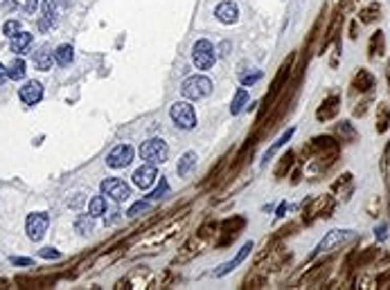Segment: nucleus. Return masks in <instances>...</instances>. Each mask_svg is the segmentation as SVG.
I'll return each instance as SVG.
<instances>
[{
  "label": "nucleus",
  "instance_id": "obj_1",
  "mask_svg": "<svg viewBox=\"0 0 390 290\" xmlns=\"http://www.w3.org/2000/svg\"><path fill=\"white\" fill-rule=\"evenodd\" d=\"M180 93H183L185 99H192V101H199L203 97H208L212 93V81L203 75H194V77H188L180 86Z\"/></svg>",
  "mask_w": 390,
  "mask_h": 290
},
{
  "label": "nucleus",
  "instance_id": "obj_2",
  "mask_svg": "<svg viewBox=\"0 0 390 290\" xmlns=\"http://www.w3.org/2000/svg\"><path fill=\"white\" fill-rule=\"evenodd\" d=\"M140 155H142V160L147 164H162L167 160V155H169V146L165 144V140H160V138H151V140H147L142 142V146H140Z\"/></svg>",
  "mask_w": 390,
  "mask_h": 290
},
{
  "label": "nucleus",
  "instance_id": "obj_3",
  "mask_svg": "<svg viewBox=\"0 0 390 290\" xmlns=\"http://www.w3.org/2000/svg\"><path fill=\"white\" fill-rule=\"evenodd\" d=\"M169 115H172L176 126L185 128V130L196 126V110L190 101H176V104L172 106V110H169Z\"/></svg>",
  "mask_w": 390,
  "mask_h": 290
},
{
  "label": "nucleus",
  "instance_id": "obj_4",
  "mask_svg": "<svg viewBox=\"0 0 390 290\" xmlns=\"http://www.w3.org/2000/svg\"><path fill=\"white\" fill-rule=\"evenodd\" d=\"M192 61H194V65L199 68V70H210V68L214 65V61H217V54H214V48L210 41H196L194 48H192Z\"/></svg>",
  "mask_w": 390,
  "mask_h": 290
},
{
  "label": "nucleus",
  "instance_id": "obj_5",
  "mask_svg": "<svg viewBox=\"0 0 390 290\" xmlns=\"http://www.w3.org/2000/svg\"><path fill=\"white\" fill-rule=\"evenodd\" d=\"M48 225H50L48 214H43V212L30 214V216H27V223H25L27 238H30V241H41L43 234L48 232Z\"/></svg>",
  "mask_w": 390,
  "mask_h": 290
},
{
  "label": "nucleus",
  "instance_id": "obj_6",
  "mask_svg": "<svg viewBox=\"0 0 390 290\" xmlns=\"http://www.w3.org/2000/svg\"><path fill=\"white\" fill-rule=\"evenodd\" d=\"M101 193L113 198L115 203H122L131 196V189H129V185L120 178H106V180H101Z\"/></svg>",
  "mask_w": 390,
  "mask_h": 290
},
{
  "label": "nucleus",
  "instance_id": "obj_7",
  "mask_svg": "<svg viewBox=\"0 0 390 290\" xmlns=\"http://www.w3.org/2000/svg\"><path fill=\"white\" fill-rule=\"evenodd\" d=\"M133 160V146L131 144H117L109 155H106V164L111 169H124Z\"/></svg>",
  "mask_w": 390,
  "mask_h": 290
},
{
  "label": "nucleus",
  "instance_id": "obj_8",
  "mask_svg": "<svg viewBox=\"0 0 390 290\" xmlns=\"http://www.w3.org/2000/svg\"><path fill=\"white\" fill-rule=\"evenodd\" d=\"M350 238H352V232H350V230H332L330 234H327L323 241H320L318 250H320V252H330V250H334L336 246H341V243L350 241Z\"/></svg>",
  "mask_w": 390,
  "mask_h": 290
},
{
  "label": "nucleus",
  "instance_id": "obj_9",
  "mask_svg": "<svg viewBox=\"0 0 390 290\" xmlns=\"http://www.w3.org/2000/svg\"><path fill=\"white\" fill-rule=\"evenodd\" d=\"M156 178H158V173H156L154 164H142V167L133 173V185L140 187V189H149V187L156 183Z\"/></svg>",
  "mask_w": 390,
  "mask_h": 290
},
{
  "label": "nucleus",
  "instance_id": "obj_10",
  "mask_svg": "<svg viewBox=\"0 0 390 290\" xmlns=\"http://www.w3.org/2000/svg\"><path fill=\"white\" fill-rule=\"evenodd\" d=\"M20 101L23 104H27V106H34V104H38L41 101V97H43V86L38 81H27L25 86L20 88Z\"/></svg>",
  "mask_w": 390,
  "mask_h": 290
},
{
  "label": "nucleus",
  "instance_id": "obj_11",
  "mask_svg": "<svg viewBox=\"0 0 390 290\" xmlns=\"http://www.w3.org/2000/svg\"><path fill=\"white\" fill-rule=\"evenodd\" d=\"M214 16H217V18L221 20L223 25H233V23H237V18H239V9H237L235 3L225 0V3L217 5V9H214Z\"/></svg>",
  "mask_w": 390,
  "mask_h": 290
},
{
  "label": "nucleus",
  "instance_id": "obj_12",
  "mask_svg": "<svg viewBox=\"0 0 390 290\" xmlns=\"http://www.w3.org/2000/svg\"><path fill=\"white\" fill-rule=\"evenodd\" d=\"M251 250H253V243H251V241H248V243H244V246H241V250H239V252H237V257H235L233 261H230V263L221 265V270H217V272H214V275H217V277H223V275H228L230 270H235L237 265H239L241 261H244V259L248 257V254H251Z\"/></svg>",
  "mask_w": 390,
  "mask_h": 290
},
{
  "label": "nucleus",
  "instance_id": "obj_13",
  "mask_svg": "<svg viewBox=\"0 0 390 290\" xmlns=\"http://www.w3.org/2000/svg\"><path fill=\"white\" fill-rule=\"evenodd\" d=\"M32 41H34V36L30 32H18L16 36H11V52L23 54L32 45Z\"/></svg>",
  "mask_w": 390,
  "mask_h": 290
},
{
  "label": "nucleus",
  "instance_id": "obj_14",
  "mask_svg": "<svg viewBox=\"0 0 390 290\" xmlns=\"http://www.w3.org/2000/svg\"><path fill=\"white\" fill-rule=\"evenodd\" d=\"M52 56L59 65H70L72 59H75V48H72V45H59L52 52Z\"/></svg>",
  "mask_w": 390,
  "mask_h": 290
},
{
  "label": "nucleus",
  "instance_id": "obj_15",
  "mask_svg": "<svg viewBox=\"0 0 390 290\" xmlns=\"http://www.w3.org/2000/svg\"><path fill=\"white\" fill-rule=\"evenodd\" d=\"M194 164H196V153L188 151V153H185V155L178 160V167H176L178 175H188V173H190V169L194 167Z\"/></svg>",
  "mask_w": 390,
  "mask_h": 290
},
{
  "label": "nucleus",
  "instance_id": "obj_16",
  "mask_svg": "<svg viewBox=\"0 0 390 290\" xmlns=\"http://www.w3.org/2000/svg\"><path fill=\"white\" fill-rule=\"evenodd\" d=\"M7 75H9V79H14V81H20V79L25 77V61L14 59L9 63V68H7Z\"/></svg>",
  "mask_w": 390,
  "mask_h": 290
},
{
  "label": "nucleus",
  "instance_id": "obj_17",
  "mask_svg": "<svg viewBox=\"0 0 390 290\" xmlns=\"http://www.w3.org/2000/svg\"><path fill=\"white\" fill-rule=\"evenodd\" d=\"M248 101V93H246V88H239L235 93V99H233V104H230V113L233 115H239L241 110H244V104Z\"/></svg>",
  "mask_w": 390,
  "mask_h": 290
},
{
  "label": "nucleus",
  "instance_id": "obj_18",
  "mask_svg": "<svg viewBox=\"0 0 390 290\" xmlns=\"http://www.w3.org/2000/svg\"><path fill=\"white\" fill-rule=\"evenodd\" d=\"M34 65H36L38 70H48V68L52 65V54L48 52V48H41L34 54Z\"/></svg>",
  "mask_w": 390,
  "mask_h": 290
},
{
  "label": "nucleus",
  "instance_id": "obj_19",
  "mask_svg": "<svg viewBox=\"0 0 390 290\" xmlns=\"http://www.w3.org/2000/svg\"><path fill=\"white\" fill-rule=\"evenodd\" d=\"M88 214L93 216V218H99L101 214H106V200L101 196H95L93 200L88 203Z\"/></svg>",
  "mask_w": 390,
  "mask_h": 290
},
{
  "label": "nucleus",
  "instance_id": "obj_20",
  "mask_svg": "<svg viewBox=\"0 0 390 290\" xmlns=\"http://www.w3.org/2000/svg\"><path fill=\"white\" fill-rule=\"evenodd\" d=\"M293 133H296V130H293V128H289V130H286V133H282L280 138H278V142H275V144L271 146V149H269L266 153H264V160H269V158H273V155H275V151H278V149H282V146H284L286 142H289V140L293 138Z\"/></svg>",
  "mask_w": 390,
  "mask_h": 290
},
{
  "label": "nucleus",
  "instance_id": "obj_21",
  "mask_svg": "<svg viewBox=\"0 0 390 290\" xmlns=\"http://www.w3.org/2000/svg\"><path fill=\"white\" fill-rule=\"evenodd\" d=\"M75 230L79 232V234H90V232H93V216H79V218L75 220Z\"/></svg>",
  "mask_w": 390,
  "mask_h": 290
},
{
  "label": "nucleus",
  "instance_id": "obj_22",
  "mask_svg": "<svg viewBox=\"0 0 390 290\" xmlns=\"http://www.w3.org/2000/svg\"><path fill=\"white\" fill-rule=\"evenodd\" d=\"M54 16H56V0H43V18L54 25Z\"/></svg>",
  "mask_w": 390,
  "mask_h": 290
},
{
  "label": "nucleus",
  "instance_id": "obj_23",
  "mask_svg": "<svg viewBox=\"0 0 390 290\" xmlns=\"http://www.w3.org/2000/svg\"><path fill=\"white\" fill-rule=\"evenodd\" d=\"M18 32H20V23L16 20V18H11V20H7V23L3 25V34H5V36H9V38L16 36Z\"/></svg>",
  "mask_w": 390,
  "mask_h": 290
},
{
  "label": "nucleus",
  "instance_id": "obj_24",
  "mask_svg": "<svg viewBox=\"0 0 390 290\" xmlns=\"http://www.w3.org/2000/svg\"><path fill=\"white\" fill-rule=\"evenodd\" d=\"M262 77H264L262 70H255V72H251V75H244V77H241V83H244V86H253V83H257Z\"/></svg>",
  "mask_w": 390,
  "mask_h": 290
},
{
  "label": "nucleus",
  "instance_id": "obj_25",
  "mask_svg": "<svg viewBox=\"0 0 390 290\" xmlns=\"http://www.w3.org/2000/svg\"><path fill=\"white\" fill-rule=\"evenodd\" d=\"M167 191H169V185H167V180H165V178H162V180H160V187H158V189H156L154 193H151V196H149V198H151V200H160V198H162V196H165V193H167Z\"/></svg>",
  "mask_w": 390,
  "mask_h": 290
},
{
  "label": "nucleus",
  "instance_id": "obj_26",
  "mask_svg": "<svg viewBox=\"0 0 390 290\" xmlns=\"http://www.w3.org/2000/svg\"><path fill=\"white\" fill-rule=\"evenodd\" d=\"M147 207H149V203H142V200H140V203H135V205H133L131 209H129L127 214H129V216H140V212H145Z\"/></svg>",
  "mask_w": 390,
  "mask_h": 290
},
{
  "label": "nucleus",
  "instance_id": "obj_27",
  "mask_svg": "<svg viewBox=\"0 0 390 290\" xmlns=\"http://www.w3.org/2000/svg\"><path fill=\"white\" fill-rule=\"evenodd\" d=\"M41 257H43V259H59L61 254L56 252L54 248H43V250H41Z\"/></svg>",
  "mask_w": 390,
  "mask_h": 290
},
{
  "label": "nucleus",
  "instance_id": "obj_28",
  "mask_svg": "<svg viewBox=\"0 0 390 290\" xmlns=\"http://www.w3.org/2000/svg\"><path fill=\"white\" fill-rule=\"evenodd\" d=\"M14 265H32V259H23V257H11Z\"/></svg>",
  "mask_w": 390,
  "mask_h": 290
},
{
  "label": "nucleus",
  "instance_id": "obj_29",
  "mask_svg": "<svg viewBox=\"0 0 390 290\" xmlns=\"http://www.w3.org/2000/svg\"><path fill=\"white\" fill-rule=\"evenodd\" d=\"M36 7H38V0H27V5H25V11L27 14H34V11H36Z\"/></svg>",
  "mask_w": 390,
  "mask_h": 290
},
{
  "label": "nucleus",
  "instance_id": "obj_30",
  "mask_svg": "<svg viewBox=\"0 0 390 290\" xmlns=\"http://www.w3.org/2000/svg\"><path fill=\"white\" fill-rule=\"evenodd\" d=\"M386 230H388V227H386V225H381V227H379V230H377V232H375V236H377V238H379V241H386V236H388V232H386Z\"/></svg>",
  "mask_w": 390,
  "mask_h": 290
},
{
  "label": "nucleus",
  "instance_id": "obj_31",
  "mask_svg": "<svg viewBox=\"0 0 390 290\" xmlns=\"http://www.w3.org/2000/svg\"><path fill=\"white\" fill-rule=\"evenodd\" d=\"M7 79H9V75H7V68H5L3 63H0V86H3V83L7 81Z\"/></svg>",
  "mask_w": 390,
  "mask_h": 290
},
{
  "label": "nucleus",
  "instance_id": "obj_32",
  "mask_svg": "<svg viewBox=\"0 0 390 290\" xmlns=\"http://www.w3.org/2000/svg\"><path fill=\"white\" fill-rule=\"evenodd\" d=\"M286 212V205H280V209H278V216H284Z\"/></svg>",
  "mask_w": 390,
  "mask_h": 290
}]
</instances>
